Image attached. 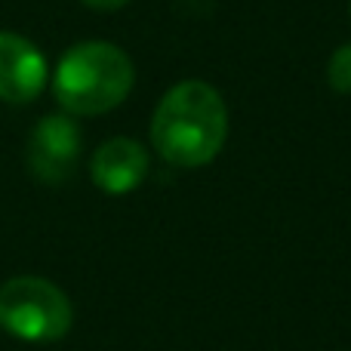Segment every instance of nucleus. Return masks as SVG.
I'll return each mask as SVG.
<instances>
[{
  "mask_svg": "<svg viewBox=\"0 0 351 351\" xmlns=\"http://www.w3.org/2000/svg\"><path fill=\"white\" fill-rule=\"evenodd\" d=\"M228 139V105L206 80L170 86L152 117V145L167 164L197 170L219 158Z\"/></svg>",
  "mask_w": 351,
  "mask_h": 351,
  "instance_id": "1",
  "label": "nucleus"
},
{
  "mask_svg": "<svg viewBox=\"0 0 351 351\" xmlns=\"http://www.w3.org/2000/svg\"><path fill=\"white\" fill-rule=\"evenodd\" d=\"M133 84V59L108 40L74 43L53 71V96L71 117H93L117 108Z\"/></svg>",
  "mask_w": 351,
  "mask_h": 351,
  "instance_id": "2",
  "label": "nucleus"
},
{
  "mask_svg": "<svg viewBox=\"0 0 351 351\" xmlns=\"http://www.w3.org/2000/svg\"><path fill=\"white\" fill-rule=\"evenodd\" d=\"M71 299L47 278L22 274L0 287V327L22 342H56L71 330Z\"/></svg>",
  "mask_w": 351,
  "mask_h": 351,
  "instance_id": "3",
  "label": "nucleus"
},
{
  "mask_svg": "<svg viewBox=\"0 0 351 351\" xmlns=\"http://www.w3.org/2000/svg\"><path fill=\"white\" fill-rule=\"evenodd\" d=\"M80 148H84V136H80L77 121H71V114H49L31 130L25 160L34 179L59 185L74 173Z\"/></svg>",
  "mask_w": 351,
  "mask_h": 351,
  "instance_id": "4",
  "label": "nucleus"
},
{
  "mask_svg": "<svg viewBox=\"0 0 351 351\" xmlns=\"http://www.w3.org/2000/svg\"><path fill=\"white\" fill-rule=\"evenodd\" d=\"M49 65L43 53L22 34L0 31V99L10 105H28L43 93Z\"/></svg>",
  "mask_w": 351,
  "mask_h": 351,
  "instance_id": "5",
  "label": "nucleus"
},
{
  "mask_svg": "<svg viewBox=\"0 0 351 351\" xmlns=\"http://www.w3.org/2000/svg\"><path fill=\"white\" fill-rule=\"evenodd\" d=\"M148 152L142 142L130 139V136H114V139L102 142L96 148L90 160V176L96 182V188H102L105 194H130L145 182L148 176Z\"/></svg>",
  "mask_w": 351,
  "mask_h": 351,
  "instance_id": "6",
  "label": "nucleus"
},
{
  "mask_svg": "<svg viewBox=\"0 0 351 351\" xmlns=\"http://www.w3.org/2000/svg\"><path fill=\"white\" fill-rule=\"evenodd\" d=\"M327 84L339 96H351V43H342L327 62Z\"/></svg>",
  "mask_w": 351,
  "mask_h": 351,
  "instance_id": "7",
  "label": "nucleus"
},
{
  "mask_svg": "<svg viewBox=\"0 0 351 351\" xmlns=\"http://www.w3.org/2000/svg\"><path fill=\"white\" fill-rule=\"evenodd\" d=\"M84 6H90V10H99V12H114L121 10V6H127L130 0H80Z\"/></svg>",
  "mask_w": 351,
  "mask_h": 351,
  "instance_id": "8",
  "label": "nucleus"
},
{
  "mask_svg": "<svg viewBox=\"0 0 351 351\" xmlns=\"http://www.w3.org/2000/svg\"><path fill=\"white\" fill-rule=\"evenodd\" d=\"M348 10H351V6H348Z\"/></svg>",
  "mask_w": 351,
  "mask_h": 351,
  "instance_id": "9",
  "label": "nucleus"
}]
</instances>
